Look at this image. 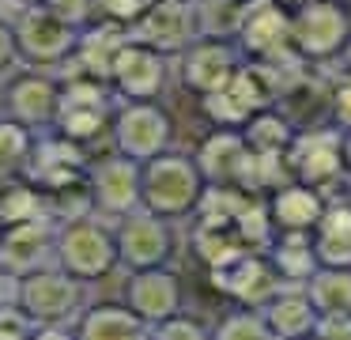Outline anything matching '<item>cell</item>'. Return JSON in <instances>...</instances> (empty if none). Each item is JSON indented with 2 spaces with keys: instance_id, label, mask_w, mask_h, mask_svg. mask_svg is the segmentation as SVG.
<instances>
[{
  "instance_id": "obj_1",
  "label": "cell",
  "mask_w": 351,
  "mask_h": 340,
  "mask_svg": "<svg viewBox=\"0 0 351 340\" xmlns=\"http://www.w3.org/2000/svg\"><path fill=\"white\" fill-rule=\"evenodd\" d=\"M208 181L189 151L167 148L140 163V208L167 219H189Z\"/></svg>"
},
{
  "instance_id": "obj_2",
  "label": "cell",
  "mask_w": 351,
  "mask_h": 340,
  "mask_svg": "<svg viewBox=\"0 0 351 340\" xmlns=\"http://www.w3.org/2000/svg\"><path fill=\"white\" fill-rule=\"evenodd\" d=\"M84 280L69 276L61 264H46L16 280V302L34 321V337L69 332L76 337V317L84 310Z\"/></svg>"
},
{
  "instance_id": "obj_3",
  "label": "cell",
  "mask_w": 351,
  "mask_h": 340,
  "mask_svg": "<svg viewBox=\"0 0 351 340\" xmlns=\"http://www.w3.org/2000/svg\"><path fill=\"white\" fill-rule=\"evenodd\" d=\"M53 264H61L69 276L84 284H99L117 269V242H114V223H106L95 212L72 216L57 223V246H53Z\"/></svg>"
},
{
  "instance_id": "obj_4",
  "label": "cell",
  "mask_w": 351,
  "mask_h": 340,
  "mask_svg": "<svg viewBox=\"0 0 351 340\" xmlns=\"http://www.w3.org/2000/svg\"><path fill=\"white\" fill-rule=\"evenodd\" d=\"M110 148L144 163L174 148V117L159 98H117L110 117Z\"/></svg>"
},
{
  "instance_id": "obj_5",
  "label": "cell",
  "mask_w": 351,
  "mask_h": 340,
  "mask_svg": "<svg viewBox=\"0 0 351 340\" xmlns=\"http://www.w3.org/2000/svg\"><path fill=\"white\" fill-rule=\"evenodd\" d=\"M351 38V8L340 0H313L291 12V45L295 57L306 65H332L340 60Z\"/></svg>"
},
{
  "instance_id": "obj_6",
  "label": "cell",
  "mask_w": 351,
  "mask_h": 340,
  "mask_svg": "<svg viewBox=\"0 0 351 340\" xmlns=\"http://www.w3.org/2000/svg\"><path fill=\"white\" fill-rule=\"evenodd\" d=\"M287 174L295 181L317 189H332L340 178H348L343 170V133L328 121H313V125H298L291 136L287 151H283Z\"/></svg>"
},
{
  "instance_id": "obj_7",
  "label": "cell",
  "mask_w": 351,
  "mask_h": 340,
  "mask_svg": "<svg viewBox=\"0 0 351 340\" xmlns=\"http://www.w3.org/2000/svg\"><path fill=\"white\" fill-rule=\"evenodd\" d=\"M19 45V65L27 68H64L80 42V30L57 19L46 4H23L12 15Z\"/></svg>"
},
{
  "instance_id": "obj_8",
  "label": "cell",
  "mask_w": 351,
  "mask_h": 340,
  "mask_svg": "<svg viewBox=\"0 0 351 340\" xmlns=\"http://www.w3.org/2000/svg\"><path fill=\"white\" fill-rule=\"evenodd\" d=\"M272 102H276V91H272L268 72L261 65H253V60H242L238 72L223 87H215L212 95L200 98V113L215 128H242L253 113Z\"/></svg>"
},
{
  "instance_id": "obj_9",
  "label": "cell",
  "mask_w": 351,
  "mask_h": 340,
  "mask_svg": "<svg viewBox=\"0 0 351 340\" xmlns=\"http://www.w3.org/2000/svg\"><path fill=\"white\" fill-rule=\"evenodd\" d=\"M170 80H174V60L136 38H125L106 68L114 98H162Z\"/></svg>"
},
{
  "instance_id": "obj_10",
  "label": "cell",
  "mask_w": 351,
  "mask_h": 340,
  "mask_svg": "<svg viewBox=\"0 0 351 340\" xmlns=\"http://www.w3.org/2000/svg\"><path fill=\"white\" fill-rule=\"evenodd\" d=\"M193 159H197L208 185L257 193V151L245 144L242 128H215L212 125V133L197 144Z\"/></svg>"
},
{
  "instance_id": "obj_11",
  "label": "cell",
  "mask_w": 351,
  "mask_h": 340,
  "mask_svg": "<svg viewBox=\"0 0 351 340\" xmlns=\"http://www.w3.org/2000/svg\"><path fill=\"white\" fill-rule=\"evenodd\" d=\"M87 201H91V212L102 219H117L125 212L140 208V163L121 151H102L87 163Z\"/></svg>"
},
{
  "instance_id": "obj_12",
  "label": "cell",
  "mask_w": 351,
  "mask_h": 340,
  "mask_svg": "<svg viewBox=\"0 0 351 340\" xmlns=\"http://www.w3.org/2000/svg\"><path fill=\"white\" fill-rule=\"evenodd\" d=\"M234 45L253 65H287V60H298L295 45H291V12L283 4H276V0H250L245 4Z\"/></svg>"
},
{
  "instance_id": "obj_13",
  "label": "cell",
  "mask_w": 351,
  "mask_h": 340,
  "mask_svg": "<svg viewBox=\"0 0 351 340\" xmlns=\"http://www.w3.org/2000/svg\"><path fill=\"white\" fill-rule=\"evenodd\" d=\"M114 242H117V264H125L129 272L170 264V257H174V219L155 216L147 208H132L114 219Z\"/></svg>"
},
{
  "instance_id": "obj_14",
  "label": "cell",
  "mask_w": 351,
  "mask_h": 340,
  "mask_svg": "<svg viewBox=\"0 0 351 340\" xmlns=\"http://www.w3.org/2000/svg\"><path fill=\"white\" fill-rule=\"evenodd\" d=\"M174 80L189 91L193 98L212 95L215 87L230 80L242 65V49L227 38H193L182 53H174Z\"/></svg>"
},
{
  "instance_id": "obj_15",
  "label": "cell",
  "mask_w": 351,
  "mask_h": 340,
  "mask_svg": "<svg viewBox=\"0 0 351 340\" xmlns=\"http://www.w3.org/2000/svg\"><path fill=\"white\" fill-rule=\"evenodd\" d=\"M57 106H61V76H49V68H27L4 80V117L34 128H53Z\"/></svg>"
},
{
  "instance_id": "obj_16",
  "label": "cell",
  "mask_w": 351,
  "mask_h": 340,
  "mask_svg": "<svg viewBox=\"0 0 351 340\" xmlns=\"http://www.w3.org/2000/svg\"><path fill=\"white\" fill-rule=\"evenodd\" d=\"M125 302L129 310L147 325V337L159 321H167L170 314L185 306L182 276L170 264H152V269H132L125 280Z\"/></svg>"
},
{
  "instance_id": "obj_17",
  "label": "cell",
  "mask_w": 351,
  "mask_h": 340,
  "mask_svg": "<svg viewBox=\"0 0 351 340\" xmlns=\"http://www.w3.org/2000/svg\"><path fill=\"white\" fill-rule=\"evenodd\" d=\"M129 38L152 45V49L167 53H182L185 45L197 38V12H193V0H152V4L140 12V19L129 27Z\"/></svg>"
},
{
  "instance_id": "obj_18",
  "label": "cell",
  "mask_w": 351,
  "mask_h": 340,
  "mask_svg": "<svg viewBox=\"0 0 351 340\" xmlns=\"http://www.w3.org/2000/svg\"><path fill=\"white\" fill-rule=\"evenodd\" d=\"M53 246H57V219L53 216L4 223V231H0V264L19 280L34 269L53 264Z\"/></svg>"
},
{
  "instance_id": "obj_19",
  "label": "cell",
  "mask_w": 351,
  "mask_h": 340,
  "mask_svg": "<svg viewBox=\"0 0 351 340\" xmlns=\"http://www.w3.org/2000/svg\"><path fill=\"white\" fill-rule=\"evenodd\" d=\"M208 280L227 302H242V306H261L280 287V276L272 272V264L261 249H242L227 264L208 269Z\"/></svg>"
},
{
  "instance_id": "obj_20",
  "label": "cell",
  "mask_w": 351,
  "mask_h": 340,
  "mask_svg": "<svg viewBox=\"0 0 351 340\" xmlns=\"http://www.w3.org/2000/svg\"><path fill=\"white\" fill-rule=\"evenodd\" d=\"M265 204H268V216H272L276 231L310 234L313 227H317L325 204H328V193H325V189H317V185H306V181L287 178L283 185L268 189Z\"/></svg>"
},
{
  "instance_id": "obj_21",
  "label": "cell",
  "mask_w": 351,
  "mask_h": 340,
  "mask_svg": "<svg viewBox=\"0 0 351 340\" xmlns=\"http://www.w3.org/2000/svg\"><path fill=\"white\" fill-rule=\"evenodd\" d=\"M261 317L268 325V337H313V325H317V310H313L306 287L298 284H280L265 302H261Z\"/></svg>"
},
{
  "instance_id": "obj_22",
  "label": "cell",
  "mask_w": 351,
  "mask_h": 340,
  "mask_svg": "<svg viewBox=\"0 0 351 340\" xmlns=\"http://www.w3.org/2000/svg\"><path fill=\"white\" fill-rule=\"evenodd\" d=\"M80 340H136L147 337V325L129 310V302H91L76 317Z\"/></svg>"
},
{
  "instance_id": "obj_23",
  "label": "cell",
  "mask_w": 351,
  "mask_h": 340,
  "mask_svg": "<svg viewBox=\"0 0 351 340\" xmlns=\"http://www.w3.org/2000/svg\"><path fill=\"white\" fill-rule=\"evenodd\" d=\"M313 249L321 264H343L351 269V201H332L328 196L317 227L310 231Z\"/></svg>"
},
{
  "instance_id": "obj_24",
  "label": "cell",
  "mask_w": 351,
  "mask_h": 340,
  "mask_svg": "<svg viewBox=\"0 0 351 340\" xmlns=\"http://www.w3.org/2000/svg\"><path fill=\"white\" fill-rule=\"evenodd\" d=\"M265 257H268V264H272V272L280 276V284H298V287H302L321 264L310 234H287V231H276V238L268 242Z\"/></svg>"
},
{
  "instance_id": "obj_25",
  "label": "cell",
  "mask_w": 351,
  "mask_h": 340,
  "mask_svg": "<svg viewBox=\"0 0 351 340\" xmlns=\"http://www.w3.org/2000/svg\"><path fill=\"white\" fill-rule=\"evenodd\" d=\"M302 287L310 295L317 317H351V269H343V264H317V272Z\"/></svg>"
},
{
  "instance_id": "obj_26",
  "label": "cell",
  "mask_w": 351,
  "mask_h": 340,
  "mask_svg": "<svg viewBox=\"0 0 351 340\" xmlns=\"http://www.w3.org/2000/svg\"><path fill=\"white\" fill-rule=\"evenodd\" d=\"M295 128H298L295 121L272 102V106L257 110L250 121H245L242 136H245V144H250L253 151H261V155H283L287 144H291V136H295Z\"/></svg>"
},
{
  "instance_id": "obj_27",
  "label": "cell",
  "mask_w": 351,
  "mask_h": 340,
  "mask_svg": "<svg viewBox=\"0 0 351 340\" xmlns=\"http://www.w3.org/2000/svg\"><path fill=\"white\" fill-rule=\"evenodd\" d=\"M250 0H193V12H197V38H227L234 42L238 27H242V15Z\"/></svg>"
},
{
  "instance_id": "obj_28",
  "label": "cell",
  "mask_w": 351,
  "mask_h": 340,
  "mask_svg": "<svg viewBox=\"0 0 351 340\" xmlns=\"http://www.w3.org/2000/svg\"><path fill=\"white\" fill-rule=\"evenodd\" d=\"M31 148H34V128H27L0 113V181L23 174L27 159H31Z\"/></svg>"
},
{
  "instance_id": "obj_29",
  "label": "cell",
  "mask_w": 351,
  "mask_h": 340,
  "mask_svg": "<svg viewBox=\"0 0 351 340\" xmlns=\"http://www.w3.org/2000/svg\"><path fill=\"white\" fill-rule=\"evenodd\" d=\"M212 337H223V340H265L268 325H265V317H261L257 306L230 302V306L223 310L219 321H212Z\"/></svg>"
},
{
  "instance_id": "obj_30",
  "label": "cell",
  "mask_w": 351,
  "mask_h": 340,
  "mask_svg": "<svg viewBox=\"0 0 351 340\" xmlns=\"http://www.w3.org/2000/svg\"><path fill=\"white\" fill-rule=\"evenodd\" d=\"M325 121L343 128H351V72H343L336 80H328V98H325Z\"/></svg>"
},
{
  "instance_id": "obj_31",
  "label": "cell",
  "mask_w": 351,
  "mask_h": 340,
  "mask_svg": "<svg viewBox=\"0 0 351 340\" xmlns=\"http://www.w3.org/2000/svg\"><path fill=\"white\" fill-rule=\"evenodd\" d=\"M152 337H167V340H204L212 337V321H200V317H193L189 310H178V314H170L167 321H159L152 329Z\"/></svg>"
},
{
  "instance_id": "obj_32",
  "label": "cell",
  "mask_w": 351,
  "mask_h": 340,
  "mask_svg": "<svg viewBox=\"0 0 351 340\" xmlns=\"http://www.w3.org/2000/svg\"><path fill=\"white\" fill-rule=\"evenodd\" d=\"M42 4L76 30H87L91 23H99V0H42Z\"/></svg>"
},
{
  "instance_id": "obj_33",
  "label": "cell",
  "mask_w": 351,
  "mask_h": 340,
  "mask_svg": "<svg viewBox=\"0 0 351 340\" xmlns=\"http://www.w3.org/2000/svg\"><path fill=\"white\" fill-rule=\"evenodd\" d=\"M23 337H34V321L23 314V306L16 299L0 302V340H23Z\"/></svg>"
},
{
  "instance_id": "obj_34",
  "label": "cell",
  "mask_w": 351,
  "mask_h": 340,
  "mask_svg": "<svg viewBox=\"0 0 351 340\" xmlns=\"http://www.w3.org/2000/svg\"><path fill=\"white\" fill-rule=\"evenodd\" d=\"M147 4H152V0H99V19L117 23V27L129 30Z\"/></svg>"
},
{
  "instance_id": "obj_35",
  "label": "cell",
  "mask_w": 351,
  "mask_h": 340,
  "mask_svg": "<svg viewBox=\"0 0 351 340\" xmlns=\"http://www.w3.org/2000/svg\"><path fill=\"white\" fill-rule=\"evenodd\" d=\"M16 65H19L16 27H12V15H0V76H8Z\"/></svg>"
},
{
  "instance_id": "obj_36",
  "label": "cell",
  "mask_w": 351,
  "mask_h": 340,
  "mask_svg": "<svg viewBox=\"0 0 351 340\" xmlns=\"http://www.w3.org/2000/svg\"><path fill=\"white\" fill-rule=\"evenodd\" d=\"M313 337H351V317H317Z\"/></svg>"
},
{
  "instance_id": "obj_37",
  "label": "cell",
  "mask_w": 351,
  "mask_h": 340,
  "mask_svg": "<svg viewBox=\"0 0 351 340\" xmlns=\"http://www.w3.org/2000/svg\"><path fill=\"white\" fill-rule=\"evenodd\" d=\"M12 299H16V276L0 264V302H12Z\"/></svg>"
},
{
  "instance_id": "obj_38",
  "label": "cell",
  "mask_w": 351,
  "mask_h": 340,
  "mask_svg": "<svg viewBox=\"0 0 351 340\" xmlns=\"http://www.w3.org/2000/svg\"><path fill=\"white\" fill-rule=\"evenodd\" d=\"M343 170L351 178V128H343Z\"/></svg>"
},
{
  "instance_id": "obj_39",
  "label": "cell",
  "mask_w": 351,
  "mask_h": 340,
  "mask_svg": "<svg viewBox=\"0 0 351 340\" xmlns=\"http://www.w3.org/2000/svg\"><path fill=\"white\" fill-rule=\"evenodd\" d=\"M336 65L343 68V72H351V38H348V45H343V53H340V60Z\"/></svg>"
},
{
  "instance_id": "obj_40",
  "label": "cell",
  "mask_w": 351,
  "mask_h": 340,
  "mask_svg": "<svg viewBox=\"0 0 351 340\" xmlns=\"http://www.w3.org/2000/svg\"><path fill=\"white\" fill-rule=\"evenodd\" d=\"M276 4H283L287 12H295V8H302V4H313V0H276Z\"/></svg>"
},
{
  "instance_id": "obj_41",
  "label": "cell",
  "mask_w": 351,
  "mask_h": 340,
  "mask_svg": "<svg viewBox=\"0 0 351 340\" xmlns=\"http://www.w3.org/2000/svg\"><path fill=\"white\" fill-rule=\"evenodd\" d=\"M16 8H23V4H42V0H12Z\"/></svg>"
},
{
  "instance_id": "obj_42",
  "label": "cell",
  "mask_w": 351,
  "mask_h": 340,
  "mask_svg": "<svg viewBox=\"0 0 351 340\" xmlns=\"http://www.w3.org/2000/svg\"><path fill=\"white\" fill-rule=\"evenodd\" d=\"M0 113H4V80H0Z\"/></svg>"
},
{
  "instance_id": "obj_43",
  "label": "cell",
  "mask_w": 351,
  "mask_h": 340,
  "mask_svg": "<svg viewBox=\"0 0 351 340\" xmlns=\"http://www.w3.org/2000/svg\"><path fill=\"white\" fill-rule=\"evenodd\" d=\"M4 8H12V0H0V15H4Z\"/></svg>"
},
{
  "instance_id": "obj_44",
  "label": "cell",
  "mask_w": 351,
  "mask_h": 340,
  "mask_svg": "<svg viewBox=\"0 0 351 340\" xmlns=\"http://www.w3.org/2000/svg\"><path fill=\"white\" fill-rule=\"evenodd\" d=\"M340 4H343V8H351V0H340Z\"/></svg>"
},
{
  "instance_id": "obj_45",
  "label": "cell",
  "mask_w": 351,
  "mask_h": 340,
  "mask_svg": "<svg viewBox=\"0 0 351 340\" xmlns=\"http://www.w3.org/2000/svg\"><path fill=\"white\" fill-rule=\"evenodd\" d=\"M0 231H4V223H0Z\"/></svg>"
}]
</instances>
